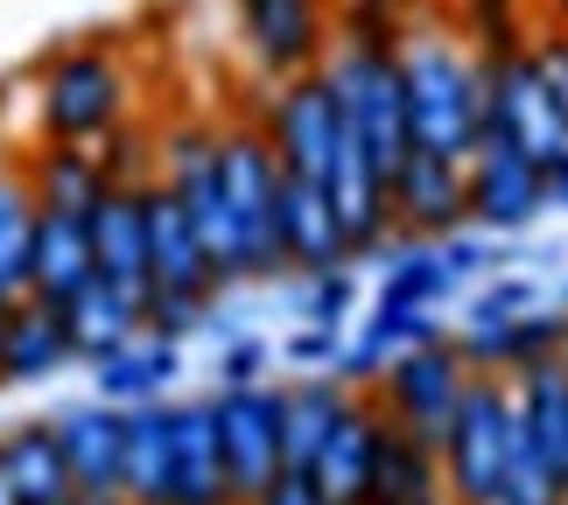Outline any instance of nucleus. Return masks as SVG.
Segmentation results:
<instances>
[{
	"label": "nucleus",
	"mask_w": 568,
	"mask_h": 505,
	"mask_svg": "<svg viewBox=\"0 0 568 505\" xmlns=\"http://www.w3.org/2000/svg\"><path fill=\"white\" fill-rule=\"evenodd\" d=\"M400 92H407V127L414 148L464 169L485 148V57L470 50L449 21L400 36Z\"/></svg>",
	"instance_id": "nucleus-1"
},
{
	"label": "nucleus",
	"mask_w": 568,
	"mask_h": 505,
	"mask_svg": "<svg viewBox=\"0 0 568 505\" xmlns=\"http://www.w3.org/2000/svg\"><path fill=\"white\" fill-rule=\"evenodd\" d=\"M217 190H225V218H232V281L239 289H267L288 274L281 260V162L260 113L217 127Z\"/></svg>",
	"instance_id": "nucleus-2"
},
{
	"label": "nucleus",
	"mask_w": 568,
	"mask_h": 505,
	"mask_svg": "<svg viewBox=\"0 0 568 505\" xmlns=\"http://www.w3.org/2000/svg\"><path fill=\"white\" fill-rule=\"evenodd\" d=\"M134 120V78L105 42H71L50 50L36 71V127L42 141H78L99 148L113 127Z\"/></svg>",
	"instance_id": "nucleus-3"
},
{
	"label": "nucleus",
	"mask_w": 568,
	"mask_h": 505,
	"mask_svg": "<svg viewBox=\"0 0 568 505\" xmlns=\"http://www.w3.org/2000/svg\"><path fill=\"white\" fill-rule=\"evenodd\" d=\"M400 42H358V36H337L331 57L316 63L323 84H331L337 113H344V134H352L365 155H373L386 175L414 155V127H407V92H400Z\"/></svg>",
	"instance_id": "nucleus-4"
},
{
	"label": "nucleus",
	"mask_w": 568,
	"mask_h": 505,
	"mask_svg": "<svg viewBox=\"0 0 568 505\" xmlns=\"http://www.w3.org/2000/svg\"><path fill=\"white\" fill-rule=\"evenodd\" d=\"M513 443H519V401H513V380L506 372H477L456 422L443 428V477H449V498L456 505H498V485H506V464H513Z\"/></svg>",
	"instance_id": "nucleus-5"
},
{
	"label": "nucleus",
	"mask_w": 568,
	"mask_h": 505,
	"mask_svg": "<svg viewBox=\"0 0 568 505\" xmlns=\"http://www.w3.org/2000/svg\"><path fill=\"white\" fill-rule=\"evenodd\" d=\"M485 141L519 148L540 169L568 155V113L555 105L548 78H540L534 42L513 57H485Z\"/></svg>",
	"instance_id": "nucleus-6"
},
{
	"label": "nucleus",
	"mask_w": 568,
	"mask_h": 505,
	"mask_svg": "<svg viewBox=\"0 0 568 505\" xmlns=\"http://www.w3.org/2000/svg\"><path fill=\"white\" fill-rule=\"evenodd\" d=\"M477 380V365L456 351V337L443 344H414L400 351L379 380H373V407L386 414L393 428L422 435V443H443V428L456 422V407H464V393Z\"/></svg>",
	"instance_id": "nucleus-7"
},
{
	"label": "nucleus",
	"mask_w": 568,
	"mask_h": 505,
	"mask_svg": "<svg viewBox=\"0 0 568 505\" xmlns=\"http://www.w3.org/2000/svg\"><path fill=\"white\" fill-rule=\"evenodd\" d=\"M260 134H267L274 162L288 175H310V183H331L337 169V148H344V113L331 99L323 71H302V78H281L267 105H260Z\"/></svg>",
	"instance_id": "nucleus-8"
},
{
	"label": "nucleus",
	"mask_w": 568,
	"mask_h": 505,
	"mask_svg": "<svg viewBox=\"0 0 568 505\" xmlns=\"http://www.w3.org/2000/svg\"><path fill=\"white\" fill-rule=\"evenodd\" d=\"M211 414H217V450H225V492L232 505H253L288 471L281 464V386L274 380L225 386L211 393Z\"/></svg>",
	"instance_id": "nucleus-9"
},
{
	"label": "nucleus",
	"mask_w": 568,
	"mask_h": 505,
	"mask_svg": "<svg viewBox=\"0 0 568 505\" xmlns=\"http://www.w3.org/2000/svg\"><path fill=\"white\" fill-rule=\"evenodd\" d=\"M232 8H239V42H246L253 71H267L274 84L316 71L337 42L331 0H232Z\"/></svg>",
	"instance_id": "nucleus-10"
},
{
	"label": "nucleus",
	"mask_w": 568,
	"mask_h": 505,
	"mask_svg": "<svg viewBox=\"0 0 568 505\" xmlns=\"http://www.w3.org/2000/svg\"><path fill=\"white\" fill-rule=\"evenodd\" d=\"M148 295H190V302H225V274L204 246V232L190 225L183 196L148 175Z\"/></svg>",
	"instance_id": "nucleus-11"
},
{
	"label": "nucleus",
	"mask_w": 568,
	"mask_h": 505,
	"mask_svg": "<svg viewBox=\"0 0 568 505\" xmlns=\"http://www.w3.org/2000/svg\"><path fill=\"white\" fill-rule=\"evenodd\" d=\"M464 204H470V225L477 232L513 239V232H527L534 218L548 211V175H540V162L519 155V148L485 141L464 162Z\"/></svg>",
	"instance_id": "nucleus-12"
},
{
	"label": "nucleus",
	"mask_w": 568,
	"mask_h": 505,
	"mask_svg": "<svg viewBox=\"0 0 568 505\" xmlns=\"http://www.w3.org/2000/svg\"><path fill=\"white\" fill-rule=\"evenodd\" d=\"M50 428H57V450H63V464H71L78 477V492L84 505H99V498H120V450H126V407L113 401H71V407H57L50 414Z\"/></svg>",
	"instance_id": "nucleus-13"
},
{
	"label": "nucleus",
	"mask_w": 568,
	"mask_h": 505,
	"mask_svg": "<svg viewBox=\"0 0 568 505\" xmlns=\"http://www.w3.org/2000/svg\"><path fill=\"white\" fill-rule=\"evenodd\" d=\"M393 190V225L400 239H449L470 225V204H464V169L428 155V148H414V155L386 175Z\"/></svg>",
	"instance_id": "nucleus-14"
},
{
	"label": "nucleus",
	"mask_w": 568,
	"mask_h": 505,
	"mask_svg": "<svg viewBox=\"0 0 568 505\" xmlns=\"http://www.w3.org/2000/svg\"><path fill=\"white\" fill-rule=\"evenodd\" d=\"M323 196H331V211H337V225H344V246H352V260L386 253L393 239H400V225H393L386 169L365 155L352 134H344V148H337V169H331V183H323Z\"/></svg>",
	"instance_id": "nucleus-15"
},
{
	"label": "nucleus",
	"mask_w": 568,
	"mask_h": 505,
	"mask_svg": "<svg viewBox=\"0 0 568 505\" xmlns=\"http://www.w3.org/2000/svg\"><path fill=\"white\" fill-rule=\"evenodd\" d=\"M169 443H176V450H169V505H232L211 393L169 401Z\"/></svg>",
	"instance_id": "nucleus-16"
},
{
	"label": "nucleus",
	"mask_w": 568,
	"mask_h": 505,
	"mask_svg": "<svg viewBox=\"0 0 568 505\" xmlns=\"http://www.w3.org/2000/svg\"><path fill=\"white\" fill-rule=\"evenodd\" d=\"M148 183H105L99 204L84 211L92 225V267L126 295H148Z\"/></svg>",
	"instance_id": "nucleus-17"
},
{
	"label": "nucleus",
	"mask_w": 568,
	"mask_h": 505,
	"mask_svg": "<svg viewBox=\"0 0 568 505\" xmlns=\"http://www.w3.org/2000/svg\"><path fill=\"white\" fill-rule=\"evenodd\" d=\"M379 422L373 393H358L337 414V428L323 435V450L310 456V485L323 492V505H373V450H379Z\"/></svg>",
	"instance_id": "nucleus-18"
},
{
	"label": "nucleus",
	"mask_w": 568,
	"mask_h": 505,
	"mask_svg": "<svg viewBox=\"0 0 568 505\" xmlns=\"http://www.w3.org/2000/svg\"><path fill=\"white\" fill-rule=\"evenodd\" d=\"M281 260H288V274L352 267V246H344V225H337L323 183L288 175V169H281Z\"/></svg>",
	"instance_id": "nucleus-19"
},
{
	"label": "nucleus",
	"mask_w": 568,
	"mask_h": 505,
	"mask_svg": "<svg viewBox=\"0 0 568 505\" xmlns=\"http://www.w3.org/2000/svg\"><path fill=\"white\" fill-rule=\"evenodd\" d=\"M0 471H8L14 505H84L78 477L63 464V450H57L50 414H29V422L0 428Z\"/></svg>",
	"instance_id": "nucleus-20"
},
{
	"label": "nucleus",
	"mask_w": 568,
	"mask_h": 505,
	"mask_svg": "<svg viewBox=\"0 0 568 505\" xmlns=\"http://www.w3.org/2000/svg\"><path fill=\"white\" fill-rule=\"evenodd\" d=\"M99 281L92 267V225H84V211H50L36 204V260H29V295L63 310L71 295H84Z\"/></svg>",
	"instance_id": "nucleus-21"
},
{
	"label": "nucleus",
	"mask_w": 568,
	"mask_h": 505,
	"mask_svg": "<svg viewBox=\"0 0 568 505\" xmlns=\"http://www.w3.org/2000/svg\"><path fill=\"white\" fill-rule=\"evenodd\" d=\"M63 365H78L71 331H63V310L21 295L8 310V344H0V386H42L57 380Z\"/></svg>",
	"instance_id": "nucleus-22"
},
{
	"label": "nucleus",
	"mask_w": 568,
	"mask_h": 505,
	"mask_svg": "<svg viewBox=\"0 0 568 505\" xmlns=\"http://www.w3.org/2000/svg\"><path fill=\"white\" fill-rule=\"evenodd\" d=\"M63 331H71L78 365H99V358H113V351H126L148 331V295H126L113 281H92L84 295L63 302Z\"/></svg>",
	"instance_id": "nucleus-23"
},
{
	"label": "nucleus",
	"mask_w": 568,
	"mask_h": 505,
	"mask_svg": "<svg viewBox=\"0 0 568 505\" xmlns=\"http://www.w3.org/2000/svg\"><path fill=\"white\" fill-rule=\"evenodd\" d=\"M373 505H456L443 456L422 435L379 422V450H373Z\"/></svg>",
	"instance_id": "nucleus-24"
},
{
	"label": "nucleus",
	"mask_w": 568,
	"mask_h": 505,
	"mask_svg": "<svg viewBox=\"0 0 568 505\" xmlns=\"http://www.w3.org/2000/svg\"><path fill=\"white\" fill-rule=\"evenodd\" d=\"M358 393L337 380V372H295L281 386V464L288 471H310V456L323 450V435L337 428V414L352 407Z\"/></svg>",
	"instance_id": "nucleus-25"
},
{
	"label": "nucleus",
	"mask_w": 568,
	"mask_h": 505,
	"mask_svg": "<svg viewBox=\"0 0 568 505\" xmlns=\"http://www.w3.org/2000/svg\"><path fill=\"white\" fill-rule=\"evenodd\" d=\"M183 380V344L169 337H134L126 351H113V358L92 365V393L113 407H141V401H169V386Z\"/></svg>",
	"instance_id": "nucleus-26"
},
{
	"label": "nucleus",
	"mask_w": 568,
	"mask_h": 505,
	"mask_svg": "<svg viewBox=\"0 0 568 505\" xmlns=\"http://www.w3.org/2000/svg\"><path fill=\"white\" fill-rule=\"evenodd\" d=\"M21 175H29L36 204L50 211H92L99 190L113 183L99 162V148H78V141H36L29 155H21Z\"/></svg>",
	"instance_id": "nucleus-27"
},
{
	"label": "nucleus",
	"mask_w": 568,
	"mask_h": 505,
	"mask_svg": "<svg viewBox=\"0 0 568 505\" xmlns=\"http://www.w3.org/2000/svg\"><path fill=\"white\" fill-rule=\"evenodd\" d=\"M169 401L126 407V450H120V498L126 505H169Z\"/></svg>",
	"instance_id": "nucleus-28"
},
{
	"label": "nucleus",
	"mask_w": 568,
	"mask_h": 505,
	"mask_svg": "<svg viewBox=\"0 0 568 505\" xmlns=\"http://www.w3.org/2000/svg\"><path fill=\"white\" fill-rule=\"evenodd\" d=\"M443 302H456V289L435 260V239H393L373 281V310H443Z\"/></svg>",
	"instance_id": "nucleus-29"
},
{
	"label": "nucleus",
	"mask_w": 568,
	"mask_h": 505,
	"mask_svg": "<svg viewBox=\"0 0 568 505\" xmlns=\"http://www.w3.org/2000/svg\"><path fill=\"white\" fill-rule=\"evenodd\" d=\"M513 401H519V428L540 443V456L561 471L568 485V365H534L513 380Z\"/></svg>",
	"instance_id": "nucleus-30"
},
{
	"label": "nucleus",
	"mask_w": 568,
	"mask_h": 505,
	"mask_svg": "<svg viewBox=\"0 0 568 505\" xmlns=\"http://www.w3.org/2000/svg\"><path fill=\"white\" fill-rule=\"evenodd\" d=\"M29 260H36V190L21 162H0V302L29 295Z\"/></svg>",
	"instance_id": "nucleus-31"
},
{
	"label": "nucleus",
	"mask_w": 568,
	"mask_h": 505,
	"mask_svg": "<svg viewBox=\"0 0 568 505\" xmlns=\"http://www.w3.org/2000/svg\"><path fill=\"white\" fill-rule=\"evenodd\" d=\"M540 281L534 274H519V267H506V274H485L477 289H464V316H456V331H498V323H513V316H527V310H540Z\"/></svg>",
	"instance_id": "nucleus-32"
},
{
	"label": "nucleus",
	"mask_w": 568,
	"mask_h": 505,
	"mask_svg": "<svg viewBox=\"0 0 568 505\" xmlns=\"http://www.w3.org/2000/svg\"><path fill=\"white\" fill-rule=\"evenodd\" d=\"M352 310H358V260H352V267H331V274H295V316L302 323L344 331Z\"/></svg>",
	"instance_id": "nucleus-33"
},
{
	"label": "nucleus",
	"mask_w": 568,
	"mask_h": 505,
	"mask_svg": "<svg viewBox=\"0 0 568 505\" xmlns=\"http://www.w3.org/2000/svg\"><path fill=\"white\" fill-rule=\"evenodd\" d=\"M498 505H568L561 471L540 456V443H534L527 428H519V443H513V464H506V485H498Z\"/></svg>",
	"instance_id": "nucleus-34"
},
{
	"label": "nucleus",
	"mask_w": 568,
	"mask_h": 505,
	"mask_svg": "<svg viewBox=\"0 0 568 505\" xmlns=\"http://www.w3.org/2000/svg\"><path fill=\"white\" fill-rule=\"evenodd\" d=\"M464 36L477 57H513L527 50V21H519V0H464Z\"/></svg>",
	"instance_id": "nucleus-35"
},
{
	"label": "nucleus",
	"mask_w": 568,
	"mask_h": 505,
	"mask_svg": "<svg viewBox=\"0 0 568 505\" xmlns=\"http://www.w3.org/2000/svg\"><path fill=\"white\" fill-rule=\"evenodd\" d=\"M274 358H281V351L267 337H253V331L225 337V344H217V365H211L217 372V393H225V386H260L274 372Z\"/></svg>",
	"instance_id": "nucleus-36"
},
{
	"label": "nucleus",
	"mask_w": 568,
	"mask_h": 505,
	"mask_svg": "<svg viewBox=\"0 0 568 505\" xmlns=\"http://www.w3.org/2000/svg\"><path fill=\"white\" fill-rule=\"evenodd\" d=\"M281 358H288L295 372H331L344 358V331H323V323H302V331L288 344H274Z\"/></svg>",
	"instance_id": "nucleus-37"
},
{
	"label": "nucleus",
	"mask_w": 568,
	"mask_h": 505,
	"mask_svg": "<svg viewBox=\"0 0 568 505\" xmlns=\"http://www.w3.org/2000/svg\"><path fill=\"white\" fill-rule=\"evenodd\" d=\"M253 505H323V492L310 485V471H281L267 492H260Z\"/></svg>",
	"instance_id": "nucleus-38"
},
{
	"label": "nucleus",
	"mask_w": 568,
	"mask_h": 505,
	"mask_svg": "<svg viewBox=\"0 0 568 505\" xmlns=\"http://www.w3.org/2000/svg\"><path fill=\"white\" fill-rule=\"evenodd\" d=\"M540 175H548V211H568V155H561V162H548Z\"/></svg>",
	"instance_id": "nucleus-39"
},
{
	"label": "nucleus",
	"mask_w": 568,
	"mask_h": 505,
	"mask_svg": "<svg viewBox=\"0 0 568 505\" xmlns=\"http://www.w3.org/2000/svg\"><path fill=\"white\" fill-rule=\"evenodd\" d=\"M8 310H14V302H0V344H8Z\"/></svg>",
	"instance_id": "nucleus-40"
},
{
	"label": "nucleus",
	"mask_w": 568,
	"mask_h": 505,
	"mask_svg": "<svg viewBox=\"0 0 568 505\" xmlns=\"http://www.w3.org/2000/svg\"><path fill=\"white\" fill-rule=\"evenodd\" d=\"M555 21H561V36H568V0H555Z\"/></svg>",
	"instance_id": "nucleus-41"
},
{
	"label": "nucleus",
	"mask_w": 568,
	"mask_h": 505,
	"mask_svg": "<svg viewBox=\"0 0 568 505\" xmlns=\"http://www.w3.org/2000/svg\"><path fill=\"white\" fill-rule=\"evenodd\" d=\"M0 505H14V492H8V471H0Z\"/></svg>",
	"instance_id": "nucleus-42"
}]
</instances>
